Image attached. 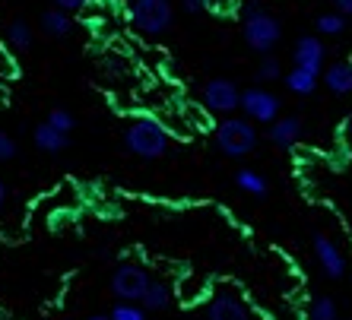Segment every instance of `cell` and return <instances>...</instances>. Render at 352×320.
<instances>
[{"instance_id":"7c38bea8","label":"cell","mask_w":352,"mask_h":320,"mask_svg":"<svg viewBox=\"0 0 352 320\" xmlns=\"http://www.w3.org/2000/svg\"><path fill=\"white\" fill-rule=\"evenodd\" d=\"M32 143L38 152H48V156H60V152H67L70 149V133L67 130H58L54 124L41 121L38 127L32 130Z\"/></svg>"},{"instance_id":"e0dca14e","label":"cell","mask_w":352,"mask_h":320,"mask_svg":"<svg viewBox=\"0 0 352 320\" xmlns=\"http://www.w3.org/2000/svg\"><path fill=\"white\" fill-rule=\"evenodd\" d=\"M172 298H175V288L168 286V282H165V279H153L140 304H143L146 311H168V308H172Z\"/></svg>"},{"instance_id":"30bf717a","label":"cell","mask_w":352,"mask_h":320,"mask_svg":"<svg viewBox=\"0 0 352 320\" xmlns=\"http://www.w3.org/2000/svg\"><path fill=\"white\" fill-rule=\"evenodd\" d=\"M324 58H327V48L318 35H302L292 48V64L295 67H308L314 73H324Z\"/></svg>"},{"instance_id":"f546056e","label":"cell","mask_w":352,"mask_h":320,"mask_svg":"<svg viewBox=\"0 0 352 320\" xmlns=\"http://www.w3.org/2000/svg\"><path fill=\"white\" fill-rule=\"evenodd\" d=\"M86 320H111V314H92V317H86Z\"/></svg>"},{"instance_id":"484cf974","label":"cell","mask_w":352,"mask_h":320,"mask_svg":"<svg viewBox=\"0 0 352 320\" xmlns=\"http://www.w3.org/2000/svg\"><path fill=\"white\" fill-rule=\"evenodd\" d=\"M92 0H54V7L67 10V13H76V10H86Z\"/></svg>"},{"instance_id":"d4e9b609","label":"cell","mask_w":352,"mask_h":320,"mask_svg":"<svg viewBox=\"0 0 352 320\" xmlns=\"http://www.w3.org/2000/svg\"><path fill=\"white\" fill-rule=\"evenodd\" d=\"M181 10L188 13V16H200L210 10V0H181Z\"/></svg>"},{"instance_id":"9a60e30c","label":"cell","mask_w":352,"mask_h":320,"mask_svg":"<svg viewBox=\"0 0 352 320\" xmlns=\"http://www.w3.org/2000/svg\"><path fill=\"white\" fill-rule=\"evenodd\" d=\"M38 25H41V32L51 35V38H67V35L74 32V19H70V13L60 10V7L45 10L41 19H38Z\"/></svg>"},{"instance_id":"603a6c76","label":"cell","mask_w":352,"mask_h":320,"mask_svg":"<svg viewBox=\"0 0 352 320\" xmlns=\"http://www.w3.org/2000/svg\"><path fill=\"white\" fill-rule=\"evenodd\" d=\"M48 124H54L58 130H67V133H74V127H76V117L67 111V108H51L48 111V117H45Z\"/></svg>"},{"instance_id":"5bb4252c","label":"cell","mask_w":352,"mask_h":320,"mask_svg":"<svg viewBox=\"0 0 352 320\" xmlns=\"http://www.w3.org/2000/svg\"><path fill=\"white\" fill-rule=\"evenodd\" d=\"M283 82H286V89L292 92V95H314V89L320 86V73H314V70H308V67H295L292 70H286L283 73Z\"/></svg>"},{"instance_id":"6da1fadb","label":"cell","mask_w":352,"mask_h":320,"mask_svg":"<svg viewBox=\"0 0 352 320\" xmlns=\"http://www.w3.org/2000/svg\"><path fill=\"white\" fill-rule=\"evenodd\" d=\"M124 149L137 159H162L172 149V133L165 130L156 117H131L124 127Z\"/></svg>"},{"instance_id":"52a82bcc","label":"cell","mask_w":352,"mask_h":320,"mask_svg":"<svg viewBox=\"0 0 352 320\" xmlns=\"http://www.w3.org/2000/svg\"><path fill=\"white\" fill-rule=\"evenodd\" d=\"M200 102H204L206 111H213V115H235L238 108H241V89H238L232 80H210L200 92Z\"/></svg>"},{"instance_id":"ac0fdd59","label":"cell","mask_w":352,"mask_h":320,"mask_svg":"<svg viewBox=\"0 0 352 320\" xmlns=\"http://www.w3.org/2000/svg\"><path fill=\"white\" fill-rule=\"evenodd\" d=\"M32 25L25 23V19H13V23L7 25V41L13 51H29L32 48Z\"/></svg>"},{"instance_id":"cb8c5ba5","label":"cell","mask_w":352,"mask_h":320,"mask_svg":"<svg viewBox=\"0 0 352 320\" xmlns=\"http://www.w3.org/2000/svg\"><path fill=\"white\" fill-rule=\"evenodd\" d=\"M16 152H19L16 140H13L7 130H0V162H13V159H16Z\"/></svg>"},{"instance_id":"8fae6325","label":"cell","mask_w":352,"mask_h":320,"mask_svg":"<svg viewBox=\"0 0 352 320\" xmlns=\"http://www.w3.org/2000/svg\"><path fill=\"white\" fill-rule=\"evenodd\" d=\"M302 133H305L302 117L286 115V117H276V121L267 127V140H270L276 149H292V146H298Z\"/></svg>"},{"instance_id":"7402d4cb","label":"cell","mask_w":352,"mask_h":320,"mask_svg":"<svg viewBox=\"0 0 352 320\" xmlns=\"http://www.w3.org/2000/svg\"><path fill=\"white\" fill-rule=\"evenodd\" d=\"M257 80H261V82H276V80H283V64H279L273 54H263L261 64H257Z\"/></svg>"},{"instance_id":"8992f818","label":"cell","mask_w":352,"mask_h":320,"mask_svg":"<svg viewBox=\"0 0 352 320\" xmlns=\"http://www.w3.org/2000/svg\"><path fill=\"white\" fill-rule=\"evenodd\" d=\"M279 111H283V102H279L276 92L263 89V86L241 89V115L251 117L254 124H273Z\"/></svg>"},{"instance_id":"83f0119b","label":"cell","mask_w":352,"mask_h":320,"mask_svg":"<svg viewBox=\"0 0 352 320\" xmlns=\"http://www.w3.org/2000/svg\"><path fill=\"white\" fill-rule=\"evenodd\" d=\"M7 194H10V190H7V181L0 178V209L7 206Z\"/></svg>"},{"instance_id":"4fadbf2b","label":"cell","mask_w":352,"mask_h":320,"mask_svg":"<svg viewBox=\"0 0 352 320\" xmlns=\"http://www.w3.org/2000/svg\"><path fill=\"white\" fill-rule=\"evenodd\" d=\"M320 80L333 95H352V60H333L330 67H324Z\"/></svg>"},{"instance_id":"277c9868","label":"cell","mask_w":352,"mask_h":320,"mask_svg":"<svg viewBox=\"0 0 352 320\" xmlns=\"http://www.w3.org/2000/svg\"><path fill=\"white\" fill-rule=\"evenodd\" d=\"M241 38H245V45L251 51H257V54H270L273 48L279 45V38H283V25H279V19L273 16V13H267L263 7H248L245 10V25H241Z\"/></svg>"},{"instance_id":"4316f807","label":"cell","mask_w":352,"mask_h":320,"mask_svg":"<svg viewBox=\"0 0 352 320\" xmlns=\"http://www.w3.org/2000/svg\"><path fill=\"white\" fill-rule=\"evenodd\" d=\"M333 7H336V13H343L346 19L352 16V0H333Z\"/></svg>"},{"instance_id":"ffe728a7","label":"cell","mask_w":352,"mask_h":320,"mask_svg":"<svg viewBox=\"0 0 352 320\" xmlns=\"http://www.w3.org/2000/svg\"><path fill=\"white\" fill-rule=\"evenodd\" d=\"M314 29H318V35H343L346 16L343 13H320V16L314 19Z\"/></svg>"},{"instance_id":"5b68a950","label":"cell","mask_w":352,"mask_h":320,"mask_svg":"<svg viewBox=\"0 0 352 320\" xmlns=\"http://www.w3.org/2000/svg\"><path fill=\"white\" fill-rule=\"evenodd\" d=\"M153 276L146 273V266L140 263H118L111 273V295L118 301H143Z\"/></svg>"},{"instance_id":"f1b7e54d","label":"cell","mask_w":352,"mask_h":320,"mask_svg":"<svg viewBox=\"0 0 352 320\" xmlns=\"http://www.w3.org/2000/svg\"><path fill=\"white\" fill-rule=\"evenodd\" d=\"M346 140H349V146H352V117L346 121Z\"/></svg>"},{"instance_id":"7a4b0ae2","label":"cell","mask_w":352,"mask_h":320,"mask_svg":"<svg viewBox=\"0 0 352 320\" xmlns=\"http://www.w3.org/2000/svg\"><path fill=\"white\" fill-rule=\"evenodd\" d=\"M216 146H219L222 156L229 159H245L254 152L257 146V130L251 117H238V115H226L216 127Z\"/></svg>"},{"instance_id":"44dd1931","label":"cell","mask_w":352,"mask_h":320,"mask_svg":"<svg viewBox=\"0 0 352 320\" xmlns=\"http://www.w3.org/2000/svg\"><path fill=\"white\" fill-rule=\"evenodd\" d=\"M111 320H146V308L140 301H118L111 304Z\"/></svg>"},{"instance_id":"3957f363","label":"cell","mask_w":352,"mask_h":320,"mask_svg":"<svg viewBox=\"0 0 352 320\" xmlns=\"http://www.w3.org/2000/svg\"><path fill=\"white\" fill-rule=\"evenodd\" d=\"M127 19L140 35L146 38H162L175 23V7L172 0H131Z\"/></svg>"},{"instance_id":"d6986e66","label":"cell","mask_w":352,"mask_h":320,"mask_svg":"<svg viewBox=\"0 0 352 320\" xmlns=\"http://www.w3.org/2000/svg\"><path fill=\"white\" fill-rule=\"evenodd\" d=\"M308 320H340V308H336L333 298L320 295L311 301V308H308Z\"/></svg>"},{"instance_id":"9c48e42d","label":"cell","mask_w":352,"mask_h":320,"mask_svg":"<svg viewBox=\"0 0 352 320\" xmlns=\"http://www.w3.org/2000/svg\"><path fill=\"white\" fill-rule=\"evenodd\" d=\"M311 251H314V260H318L320 273L327 276V279H343L346 276V257L343 251L336 247V241H330L327 235H314L311 238Z\"/></svg>"},{"instance_id":"2e32d148","label":"cell","mask_w":352,"mask_h":320,"mask_svg":"<svg viewBox=\"0 0 352 320\" xmlns=\"http://www.w3.org/2000/svg\"><path fill=\"white\" fill-rule=\"evenodd\" d=\"M235 187L241 190V194H248V197H267L270 194V181H267V174H261L257 168H238L235 172Z\"/></svg>"},{"instance_id":"ba28073f","label":"cell","mask_w":352,"mask_h":320,"mask_svg":"<svg viewBox=\"0 0 352 320\" xmlns=\"http://www.w3.org/2000/svg\"><path fill=\"white\" fill-rule=\"evenodd\" d=\"M206 320H251L248 301L238 295L235 288H216L206 301Z\"/></svg>"}]
</instances>
